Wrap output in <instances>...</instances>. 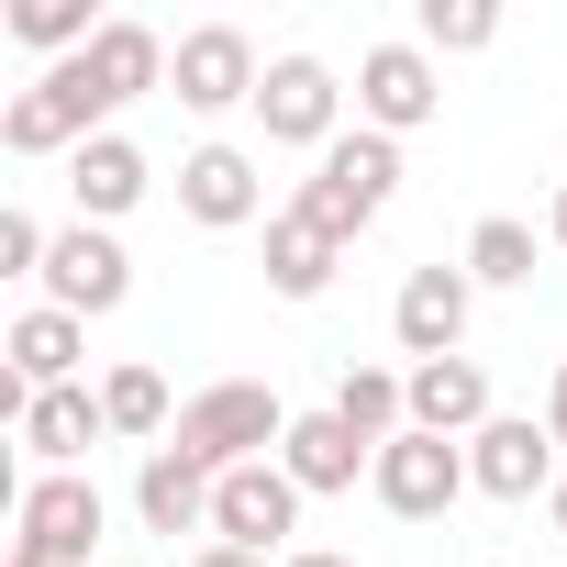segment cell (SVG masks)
Segmentation results:
<instances>
[{"label": "cell", "instance_id": "1", "mask_svg": "<svg viewBox=\"0 0 567 567\" xmlns=\"http://www.w3.org/2000/svg\"><path fill=\"white\" fill-rule=\"evenodd\" d=\"M290 401H278V390H256V379H212V390H189L178 401V456H200L212 478H234V467H256V456H278V445H290Z\"/></svg>", "mask_w": 567, "mask_h": 567}, {"label": "cell", "instance_id": "2", "mask_svg": "<svg viewBox=\"0 0 567 567\" xmlns=\"http://www.w3.org/2000/svg\"><path fill=\"white\" fill-rule=\"evenodd\" d=\"M390 189H401V145L357 123V134H334V145L312 156V178H301V200H290V212H312L334 245H357V234L390 212Z\"/></svg>", "mask_w": 567, "mask_h": 567}, {"label": "cell", "instance_id": "3", "mask_svg": "<svg viewBox=\"0 0 567 567\" xmlns=\"http://www.w3.org/2000/svg\"><path fill=\"white\" fill-rule=\"evenodd\" d=\"M101 489H90V467L79 478H23V501H12V567H90V545H101Z\"/></svg>", "mask_w": 567, "mask_h": 567}, {"label": "cell", "instance_id": "4", "mask_svg": "<svg viewBox=\"0 0 567 567\" xmlns=\"http://www.w3.org/2000/svg\"><path fill=\"white\" fill-rule=\"evenodd\" d=\"M301 478L290 467H278V456H256V467H234L223 489H212V545H245V556H278V567H290L301 545Z\"/></svg>", "mask_w": 567, "mask_h": 567}, {"label": "cell", "instance_id": "5", "mask_svg": "<svg viewBox=\"0 0 567 567\" xmlns=\"http://www.w3.org/2000/svg\"><path fill=\"white\" fill-rule=\"evenodd\" d=\"M167 90H178V112H234V101H256L267 90V56H256V34L245 23H189L178 34V56H167Z\"/></svg>", "mask_w": 567, "mask_h": 567}, {"label": "cell", "instance_id": "6", "mask_svg": "<svg viewBox=\"0 0 567 567\" xmlns=\"http://www.w3.org/2000/svg\"><path fill=\"white\" fill-rule=\"evenodd\" d=\"M368 489H379V512H401V523H445L478 478H467V445H445V434H390L379 467H368Z\"/></svg>", "mask_w": 567, "mask_h": 567}, {"label": "cell", "instance_id": "7", "mask_svg": "<svg viewBox=\"0 0 567 567\" xmlns=\"http://www.w3.org/2000/svg\"><path fill=\"white\" fill-rule=\"evenodd\" d=\"M434 112H445V79H434V56H423L412 34L357 56V123H368V134H390V145H401V134H423Z\"/></svg>", "mask_w": 567, "mask_h": 567}, {"label": "cell", "instance_id": "8", "mask_svg": "<svg viewBox=\"0 0 567 567\" xmlns=\"http://www.w3.org/2000/svg\"><path fill=\"white\" fill-rule=\"evenodd\" d=\"M45 301L79 312V323H101V312L134 301V256L112 245V223H68V234H56V256H45Z\"/></svg>", "mask_w": 567, "mask_h": 567}, {"label": "cell", "instance_id": "9", "mask_svg": "<svg viewBox=\"0 0 567 567\" xmlns=\"http://www.w3.org/2000/svg\"><path fill=\"white\" fill-rule=\"evenodd\" d=\"M334 112H346V90H334V68H323V56H267V90H256L267 145H312V156H323V145L346 134Z\"/></svg>", "mask_w": 567, "mask_h": 567}, {"label": "cell", "instance_id": "10", "mask_svg": "<svg viewBox=\"0 0 567 567\" xmlns=\"http://www.w3.org/2000/svg\"><path fill=\"white\" fill-rule=\"evenodd\" d=\"M467 301H478V278H467V267H412V278H401V301H390L401 357H412V368L467 357Z\"/></svg>", "mask_w": 567, "mask_h": 567}, {"label": "cell", "instance_id": "11", "mask_svg": "<svg viewBox=\"0 0 567 567\" xmlns=\"http://www.w3.org/2000/svg\"><path fill=\"white\" fill-rule=\"evenodd\" d=\"M556 456H567V445H556L545 423H523V412H501V423H478V434H467V478H478L489 501H545V489L567 478Z\"/></svg>", "mask_w": 567, "mask_h": 567}, {"label": "cell", "instance_id": "12", "mask_svg": "<svg viewBox=\"0 0 567 567\" xmlns=\"http://www.w3.org/2000/svg\"><path fill=\"white\" fill-rule=\"evenodd\" d=\"M178 212H189L200 234H234V223H256V212H267V189H256V156H245V145H189V156H178Z\"/></svg>", "mask_w": 567, "mask_h": 567}, {"label": "cell", "instance_id": "13", "mask_svg": "<svg viewBox=\"0 0 567 567\" xmlns=\"http://www.w3.org/2000/svg\"><path fill=\"white\" fill-rule=\"evenodd\" d=\"M278 467L301 478V501H334V489H357V478L379 467V445H368L357 423H334V401H323V412H301V423H290V445H278Z\"/></svg>", "mask_w": 567, "mask_h": 567}, {"label": "cell", "instance_id": "14", "mask_svg": "<svg viewBox=\"0 0 567 567\" xmlns=\"http://www.w3.org/2000/svg\"><path fill=\"white\" fill-rule=\"evenodd\" d=\"M112 434V412H101V390L79 379V390H34V412H23V456H34V478H79V456Z\"/></svg>", "mask_w": 567, "mask_h": 567}, {"label": "cell", "instance_id": "15", "mask_svg": "<svg viewBox=\"0 0 567 567\" xmlns=\"http://www.w3.org/2000/svg\"><path fill=\"white\" fill-rule=\"evenodd\" d=\"M145 189H156V167H145L134 134H90V145L68 156V200H79V223H123Z\"/></svg>", "mask_w": 567, "mask_h": 567}, {"label": "cell", "instance_id": "16", "mask_svg": "<svg viewBox=\"0 0 567 567\" xmlns=\"http://www.w3.org/2000/svg\"><path fill=\"white\" fill-rule=\"evenodd\" d=\"M212 467L200 456H178V445H145V467H134V512H145V534H212Z\"/></svg>", "mask_w": 567, "mask_h": 567}, {"label": "cell", "instance_id": "17", "mask_svg": "<svg viewBox=\"0 0 567 567\" xmlns=\"http://www.w3.org/2000/svg\"><path fill=\"white\" fill-rule=\"evenodd\" d=\"M0 357H12V379H23V390H79V368H90V323H79V312H56V301H34L12 334H0Z\"/></svg>", "mask_w": 567, "mask_h": 567}, {"label": "cell", "instance_id": "18", "mask_svg": "<svg viewBox=\"0 0 567 567\" xmlns=\"http://www.w3.org/2000/svg\"><path fill=\"white\" fill-rule=\"evenodd\" d=\"M478 423H501V412H489V368H478V357H434V368H412V434L467 445Z\"/></svg>", "mask_w": 567, "mask_h": 567}, {"label": "cell", "instance_id": "19", "mask_svg": "<svg viewBox=\"0 0 567 567\" xmlns=\"http://www.w3.org/2000/svg\"><path fill=\"white\" fill-rule=\"evenodd\" d=\"M334 267H346V245H334L312 212H267V290H278V301H323Z\"/></svg>", "mask_w": 567, "mask_h": 567}, {"label": "cell", "instance_id": "20", "mask_svg": "<svg viewBox=\"0 0 567 567\" xmlns=\"http://www.w3.org/2000/svg\"><path fill=\"white\" fill-rule=\"evenodd\" d=\"M167 56H178V45H167L156 23H101V45H90L79 68H90V90H101V112H123V101H145V90L167 79Z\"/></svg>", "mask_w": 567, "mask_h": 567}, {"label": "cell", "instance_id": "21", "mask_svg": "<svg viewBox=\"0 0 567 567\" xmlns=\"http://www.w3.org/2000/svg\"><path fill=\"white\" fill-rule=\"evenodd\" d=\"M334 423H357L368 445L412 434V379H390V368H346V379H334Z\"/></svg>", "mask_w": 567, "mask_h": 567}, {"label": "cell", "instance_id": "22", "mask_svg": "<svg viewBox=\"0 0 567 567\" xmlns=\"http://www.w3.org/2000/svg\"><path fill=\"white\" fill-rule=\"evenodd\" d=\"M467 278H478V290H534V223L489 212V223L467 234Z\"/></svg>", "mask_w": 567, "mask_h": 567}, {"label": "cell", "instance_id": "23", "mask_svg": "<svg viewBox=\"0 0 567 567\" xmlns=\"http://www.w3.org/2000/svg\"><path fill=\"white\" fill-rule=\"evenodd\" d=\"M412 45L423 56H478V45H501V12H489V0H423Z\"/></svg>", "mask_w": 567, "mask_h": 567}, {"label": "cell", "instance_id": "24", "mask_svg": "<svg viewBox=\"0 0 567 567\" xmlns=\"http://www.w3.org/2000/svg\"><path fill=\"white\" fill-rule=\"evenodd\" d=\"M101 412H112V434H178L156 368H112V379H101Z\"/></svg>", "mask_w": 567, "mask_h": 567}, {"label": "cell", "instance_id": "25", "mask_svg": "<svg viewBox=\"0 0 567 567\" xmlns=\"http://www.w3.org/2000/svg\"><path fill=\"white\" fill-rule=\"evenodd\" d=\"M45 256H56V234L34 212H0V278H45Z\"/></svg>", "mask_w": 567, "mask_h": 567}, {"label": "cell", "instance_id": "26", "mask_svg": "<svg viewBox=\"0 0 567 567\" xmlns=\"http://www.w3.org/2000/svg\"><path fill=\"white\" fill-rule=\"evenodd\" d=\"M545 434L567 445V357H556V379H545Z\"/></svg>", "mask_w": 567, "mask_h": 567}, {"label": "cell", "instance_id": "27", "mask_svg": "<svg viewBox=\"0 0 567 567\" xmlns=\"http://www.w3.org/2000/svg\"><path fill=\"white\" fill-rule=\"evenodd\" d=\"M189 567H278V556H245V545H200Z\"/></svg>", "mask_w": 567, "mask_h": 567}, {"label": "cell", "instance_id": "28", "mask_svg": "<svg viewBox=\"0 0 567 567\" xmlns=\"http://www.w3.org/2000/svg\"><path fill=\"white\" fill-rule=\"evenodd\" d=\"M545 245L567 256V178H556V212H545Z\"/></svg>", "mask_w": 567, "mask_h": 567}, {"label": "cell", "instance_id": "29", "mask_svg": "<svg viewBox=\"0 0 567 567\" xmlns=\"http://www.w3.org/2000/svg\"><path fill=\"white\" fill-rule=\"evenodd\" d=\"M290 567H357V556H334V545H301V556H290Z\"/></svg>", "mask_w": 567, "mask_h": 567}, {"label": "cell", "instance_id": "30", "mask_svg": "<svg viewBox=\"0 0 567 567\" xmlns=\"http://www.w3.org/2000/svg\"><path fill=\"white\" fill-rule=\"evenodd\" d=\"M545 523H556V534H567V478H556V489H545Z\"/></svg>", "mask_w": 567, "mask_h": 567}]
</instances>
